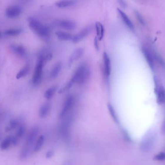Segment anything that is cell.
Wrapping results in <instances>:
<instances>
[{"label": "cell", "mask_w": 165, "mask_h": 165, "mask_svg": "<svg viewBox=\"0 0 165 165\" xmlns=\"http://www.w3.org/2000/svg\"><path fill=\"white\" fill-rule=\"evenodd\" d=\"M58 89V86L57 85L51 86L48 89L46 90V91H45L44 97L46 99L50 100L53 97V96Z\"/></svg>", "instance_id": "18"}, {"label": "cell", "mask_w": 165, "mask_h": 165, "mask_svg": "<svg viewBox=\"0 0 165 165\" xmlns=\"http://www.w3.org/2000/svg\"><path fill=\"white\" fill-rule=\"evenodd\" d=\"M53 152L52 151H48L47 152L46 154V158H50L53 156Z\"/></svg>", "instance_id": "32"}, {"label": "cell", "mask_w": 165, "mask_h": 165, "mask_svg": "<svg viewBox=\"0 0 165 165\" xmlns=\"http://www.w3.org/2000/svg\"><path fill=\"white\" fill-rule=\"evenodd\" d=\"M51 108V105L49 103H45L42 105L39 111V115L41 118H43L48 116Z\"/></svg>", "instance_id": "14"}, {"label": "cell", "mask_w": 165, "mask_h": 165, "mask_svg": "<svg viewBox=\"0 0 165 165\" xmlns=\"http://www.w3.org/2000/svg\"><path fill=\"white\" fill-rule=\"evenodd\" d=\"M75 4L76 1L73 0H61L56 2L55 4L58 8H64L72 6Z\"/></svg>", "instance_id": "17"}, {"label": "cell", "mask_w": 165, "mask_h": 165, "mask_svg": "<svg viewBox=\"0 0 165 165\" xmlns=\"http://www.w3.org/2000/svg\"><path fill=\"white\" fill-rule=\"evenodd\" d=\"M63 66V63L62 61H60L57 62L55 64L53 68H52L51 70L50 71L49 76L52 79H54L58 76L62 69Z\"/></svg>", "instance_id": "12"}, {"label": "cell", "mask_w": 165, "mask_h": 165, "mask_svg": "<svg viewBox=\"0 0 165 165\" xmlns=\"http://www.w3.org/2000/svg\"><path fill=\"white\" fill-rule=\"evenodd\" d=\"M117 10L121 18L122 19V21H123V22L126 24V26H127V28L131 31H134V25L128 16L126 14V13H124L123 10L119 8L117 9Z\"/></svg>", "instance_id": "11"}, {"label": "cell", "mask_w": 165, "mask_h": 165, "mask_svg": "<svg viewBox=\"0 0 165 165\" xmlns=\"http://www.w3.org/2000/svg\"><path fill=\"white\" fill-rule=\"evenodd\" d=\"M75 102V96L73 94H70L67 96L59 114L60 118H63L66 116L73 107Z\"/></svg>", "instance_id": "5"}, {"label": "cell", "mask_w": 165, "mask_h": 165, "mask_svg": "<svg viewBox=\"0 0 165 165\" xmlns=\"http://www.w3.org/2000/svg\"><path fill=\"white\" fill-rule=\"evenodd\" d=\"M53 55L51 53H45L41 55L37 62L34 68V72L32 78V82L35 85L39 84L42 81L43 74V69L48 61H49L52 58Z\"/></svg>", "instance_id": "1"}, {"label": "cell", "mask_w": 165, "mask_h": 165, "mask_svg": "<svg viewBox=\"0 0 165 165\" xmlns=\"http://www.w3.org/2000/svg\"><path fill=\"white\" fill-rule=\"evenodd\" d=\"M118 3H119V5L121 6V7H126L127 6V4H126V2L123 1H118Z\"/></svg>", "instance_id": "31"}, {"label": "cell", "mask_w": 165, "mask_h": 165, "mask_svg": "<svg viewBox=\"0 0 165 165\" xmlns=\"http://www.w3.org/2000/svg\"><path fill=\"white\" fill-rule=\"evenodd\" d=\"M157 102L160 104L165 102V90L162 86L158 88L157 91Z\"/></svg>", "instance_id": "19"}, {"label": "cell", "mask_w": 165, "mask_h": 165, "mask_svg": "<svg viewBox=\"0 0 165 165\" xmlns=\"http://www.w3.org/2000/svg\"><path fill=\"white\" fill-rule=\"evenodd\" d=\"M12 144V136H9L1 142V148L2 150H6Z\"/></svg>", "instance_id": "23"}, {"label": "cell", "mask_w": 165, "mask_h": 165, "mask_svg": "<svg viewBox=\"0 0 165 165\" xmlns=\"http://www.w3.org/2000/svg\"><path fill=\"white\" fill-rule=\"evenodd\" d=\"M0 36H1V33H0Z\"/></svg>", "instance_id": "33"}, {"label": "cell", "mask_w": 165, "mask_h": 165, "mask_svg": "<svg viewBox=\"0 0 165 165\" xmlns=\"http://www.w3.org/2000/svg\"><path fill=\"white\" fill-rule=\"evenodd\" d=\"M30 66L28 64H27L26 66H24L23 68H22L21 70L18 72L16 76V79H21V78H24L28 74V73L30 72Z\"/></svg>", "instance_id": "21"}, {"label": "cell", "mask_w": 165, "mask_h": 165, "mask_svg": "<svg viewBox=\"0 0 165 165\" xmlns=\"http://www.w3.org/2000/svg\"><path fill=\"white\" fill-rule=\"evenodd\" d=\"M92 31L91 26H87L82 29L79 32L77 33L75 36H73L72 42L73 43L76 44L82 41L84 38L87 37Z\"/></svg>", "instance_id": "7"}, {"label": "cell", "mask_w": 165, "mask_h": 165, "mask_svg": "<svg viewBox=\"0 0 165 165\" xmlns=\"http://www.w3.org/2000/svg\"><path fill=\"white\" fill-rule=\"evenodd\" d=\"M143 52L149 66H150L151 68H153L154 66V63L150 53H149V51L147 49H145L144 48L143 49Z\"/></svg>", "instance_id": "25"}, {"label": "cell", "mask_w": 165, "mask_h": 165, "mask_svg": "<svg viewBox=\"0 0 165 165\" xmlns=\"http://www.w3.org/2000/svg\"><path fill=\"white\" fill-rule=\"evenodd\" d=\"M99 39L97 37H95V39L94 40V46H95V49H96L97 51H99L100 49V43H99Z\"/></svg>", "instance_id": "29"}, {"label": "cell", "mask_w": 165, "mask_h": 165, "mask_svg": "<svg viewBox=\"0 0 165 165\" xmlns=\"http://www.w3.org/2000/svg\"><path fill=\"white\" fill-rule=\"evenodd\" d=\"M165 159V154L164 153H161L157 154L154 157V159L158 161H162Z\"/></svg>", "instance_id": "28"}, {"label": "cell", "mask_w": 165, "mask_h": 165, "mask_svg": "<svg viewBox=\"0 0 165 165\" xmlns=\"http://www.w3.org/2000/svg\"><path fill=\"white\" fill-rule=\"evenodd\" d=\"M85 53V49L83 48H78L76 49L70 55L68 61V64L72 66L73 63L77 61L83 56Z\"/></svg>", "instance_id": "9"}, {"label": "cell", "mask_w": 165, "mask_h": 165, "mask_svg": "<svg viewBox=\"0 0 165 165\" xmlns=\"http://www.w3.org/2000/svg\"><path fill=\"white\" fill-rule=\"evenodd\" d=\"M55 36L58 39L61 41H70L73 39V36L71 34L67 31H58L55 33Z\"/></svg>", "instance_id": "13"}, {"label": "cell", "mask_w": 165, "mask_h": 165, "mask_svg": "<svg viewBox=\"0 0 165 165\" xmlns=\"http://www.w3.org/2000/svg\"><path fill=\"white\" fill-rule=\"evenodd\" d=\"M45 141V138L43 135H41L39 136L38 139H37L34 145V151L35 152H38L41 150L42 147L43 146V143Z\"/></svg>", "instance_id": "22"}, {"label": "cell", "mask_w": 165, "mask_h": 165, "mask_svg": "<svg viewBox=\"0 0 165 165\" xmlns=\"http://www.w3.org/2000/svg\"><path fill=\"white\" fill-rule=\"evenodd\" d=\"M21 9L16 6H12L6 8V15L7 18L10 19L16 18L21 15Z\"/></svg>", "instance_id": "10"}, {"label": "cell", "mask_w": 165, "mask_h": 165, "mask_svg": "<svg viewBox=\"0 0 165 165\" xmlns=\"http://www.w3.org/2000/svg\"><path fill=\"white\" fill-rule=\"evenodd\" d=\"M79 73V77L77 84L83 85L88 81L90 75V69L89 66L85 63H83L77 68Z\"/></svg>", "instance_id": "4"}, {"label": "cell", "mask_w": 165, "mask_h": 165, "mask_svg": "<svg viewBox=\"0 0 165 165\" xmlns=\"http://www.w3.org/2000/svg\"><path fill=\"white\" fill-rule=\"evenodd\" d=\"M10 48L14 53L19 56H24L26 55V49L22 46L13 44L11 45Z\"/></svg>", "instance_id": "16"}, {"label": "cell", "mask_w": 165, "mask_h": 165, "mask_svg": "<svg viewBox=\"0 0 165 165\" xmlns=\"http://www.w3.org/2000/svg\"><path fill=\"white\" fill-rule=\"evenodd\" d=\"M135 15L136 16H137V19H138V20L139 21V22H141V24H144V19H142V16L140 15V14H139V13L135 12Z\"/></svg>", "instance_id": "30"}, {"label": "cell", "mask_w": 165, "mask_h": 165, "mask_svg": "<svg viewBox=\"0 0 165 165\" xmlns=\"http://www.w3.org/2000/svg\"><path fill=\"white\" fill-rule=\"evenodd\" d=\"M21 30L18 29H10L6 30L4 34L8 36H15L19 35L21 33Z\"/></svg>", "instance_id": "24"}, {"label": "cell", "mask_w": 165, "mask_h": 165, "mask_svg": "<svg viewBox=\"0 0 165 165\" xmlns=\"http://www.w3.org/2000/svg\"><path fill=\"white\" fill-rule=\"evenodd\" d=\"M103 73L106 79H108L112 71V65L110 56L106 52L103 54Z\"/></svg>", "instance_id": "8"}, {"label": "cell", "mask_w": 165, "mask_h": 165, "mask_svg": "<svg viewBox=\"0 0 165 165\" xmlns=\"http://www.w3.org/2000/svg\"><path fill=\"white\" fill-rule=\"evenodd\" d=\"M95 29L96 31V37L100 41H101L104 37L105 33L104 26L101 22L97 21L95 23Z\"/></svg>", "instance_id": "15"}, {"label": "cell", "mask_w": 165, "mask_h": 165, "mask_svg": "<svg viewBox=\"0 0 165 165\" xmlns=\"http://www.w3.org/2000/svg\"><path fill=\"white\" fill-rule=\"evenodd\" d=\"M19 125V122L17 120H11L10 123V126H8L7 128V130L6 131H9L12 129H14V128H16V127L18 126Z\"/></svg>", "instance_id": "27"}, {"label": "cell", "mask_w": 165, "mask_h": 165, "mask_svg": "<svg viewBox=\"0 0 165 165\" xmlns=\"http://www.w3.org/2000/svg\"><path fill=\"white\" fill-rule=\"evenodd\" d=\"M54 24L57 27L67 31H73L76 27L75 22L72 20L67 19H57L55 20Z\"/></svg>", "instance_id": "6"}, {"label": "cell", "mask_w": 165, "mask_h": 165, "mask_svg": "<svg viewBox=\"0 0 165 165\" xmlns=\"http://www.w3.org/2000/svg\"><path fill=\"white\" fill-rule=\"evenodd\" d=\"M25 133V127L23 124L18 126V128L16 132V136L18 138H21L24 135Z\"/></svg>", "instance_id": "26"}, {"label": "cell", "mask_w": 165, "mask_h": 165, "mask_svg": "<svg viewBox=\"0 0 165 165\" xmlns=\"http://www.w3.org/2000/svg\"><path fill=\"white\" fill-rule=\"evenodd\" d=\"M28 26L35 34L42 39L48 40L51 36V31L48 27L35 18H28Z\"/></svg>", "instance_id": "2"}, {"label": "cell", "mask_w": 165, "mask_h": 165, "mask_svg": "<svg viewBox=\"0 0 165 165\" xmlns=\"http://www.w3.org/2000/svg\"><path fill=\"white\" fill-rule=\"evenodd\" d=\"M107 108H108L109 112L110 113L112 119H113L115 123L118 124L119 123V120H118V118L117 112L115 111V109L111 103H109L107 104Z\"/></svg>", "instance_id": "20"}, {"label": "cell", "mask_w": 165, "mask_h": 165, "mask_svg": "<svg viewBox=\"0 0 165 165\" xmlns=\"http://www.w3.org/2000/svg\"><path fill=\"white\" fill-rule=\"evenodd\" d=\"M39 132V129L35 127L33 128L28 135L26 142L24 146L23 147L20 154V158L21 159H25L30 156L31 151L33 148L34 151V145L36 141L37 136Z\"/></svg>", "instance_id": "3"}]
</instances>
